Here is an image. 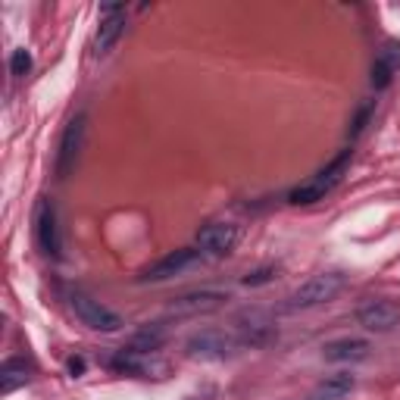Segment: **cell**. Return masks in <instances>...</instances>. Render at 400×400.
<instances>
[{"instance_id": "8fae6325", "label": "cell", "mask_w": 400, "mask_h": 400, "mask_svg": "<svg viewBox=\"0 0 400 400\" xmlns=\"http://www.w3.org/2000/svg\"><path fill=\"white\" fill-rule=\"evenodd\" d=\"M238 244V228L231 222H210L197 231V247L206 256H228Z\"/></svg>"}, {"instance_id": "e0dca14e", "label": "cell", "mask_w": 400, "mask_h": 400, "mask_svg": "<svg viewBox=\"0 0 400 400\" xmlns=\"http://www.w3.org/2000/svg\"><path fill=\"white\" fill-rule=\"evenodd\" d=\"M25 381H28V372H25V362L22 360L3 362V369H0V388H3V394L16 391V388L25 385Z\"/></svg>"}, {"instance_id": "30bf717a", "label": "cell", "mask_w": 400, "mask_h": 400, "mask_svg": "<svg viewBox=\"0 0 400 400\" xmlns=\"http://www.w3.org/2000/svg\"><path fill=\"white\" fill-rule=\"evenodd\" d=\"M228 300L225 291H212V288H200V291H188L169 303V316H200V312H212Z\"/></svg>"}, {"instance_id": "7c38bea8", "label": "cell", "mask_w": 400, "mask_h": 400, "mask_svg": "<svg viewBox=\"0 0 400 400\" xmlns=\"http://www.w3.org/2000/svg\"><path fill=\"white\" fill-rule=\"evenodd\" d=\"M122 31H125V6L122 3L100 6V25H97V38H94V50L106 53V50L119 41Z\"/></svg>"}, {"instance_id": "5b68a950", "label": "cell", "mask_w": 400, "mask_h": 400, "mask_svg": "<svg viewBox=\"0 0 400 400\" xmlns=\"http://www.w3.org/2000/svg\"><path fill=\"white\" fill-rule=\"evenodd\" d=\"M235 347H238V338H231L222 328H203L188 338L185 344L188 356H194V360H225V356L235 353Z\"/></svg>"}, {"instance_id": "7a4b0ae2", "label": "cell", "mask_w": 400, "mask_h": 400, "mask_svg": "<svg viewBox=\"0 0 400 400\" xmlns=\"http://www.w3.org/2000/svg\"><path fill=\"white\" fill-rule=\"evenodd\" d=\"M344 275L341 272H319L312 278H306L297 291L288 297V310H310V306H319V303H328L341 294L344 288Z\"/></svg>"}, {"instance_id": "277c9868", "label": "cell", "mask_w": 400, "mask_h": 400, "mask_svg": "<svg viewBox=\"0 0 400 400\" xmlns=\"http://www.w3.org/2000/svg\"><path fill=\"white\" fill-rule=\"evenodd\" d=\"M356 322H360L366 331L385 335V331H391L400 325V303L391 297H369L356 306Z\"/></svg>"}, {"instance_id": "ffe728a7", "label": "cell", "mask_w": 400, "mask_h": 400, "mask_svg": "<svg viewBox=\"0 0 400 400\" xmlns=\"http://www.w3.org/2000/svg\"><path fill=\"white\" fill-rule=\"evenodd\" d=\"M275 278V266H260V269H253V272H247L244 275V285L247 288H256V285H266V281H272Z\"/></svg>"}, {"instance_id": "8992f818", "label": "cell", "mask_w": 400, "mask_h": 400, "mask_svg": "<svg viewBox=\"0 0 400 400\" xmlns=\"http://www.w3.org/2000/svg\"><path fill=\"white\" fill-rule=\"evenodd\" d=\"M85 125H88V116H85V112H78V116L66 125V131H62L60 150H56V178H69V175L75 172L81 144H85Z\"/></svg>"}, {"instance_id": "6da1fadb", "label": "cell", "mask_w": 400, "mask_h": 400, "mask_svg": "<svg viewBox=\"0 0 400 400\" xmlns=\"http://www.w3.org/2000/svg\"><path fill=\"white\" fill-rule=\"evenodd\" d=\"M347 162H350V150H341V153H338L325 169H319L312 178H306L303 185L291 188L288 200H291V203H316V200H322L325 194H331L338 185H341L344 172H347Z\"/></svg>"}, {"instance_id": "44dd1931", "label": "cell", "mask_w": 400, "mask_h": 400, "mask_svg": "<svg viewBox=\"0 0 400 400\" xmlns=\"http://www.w3.org/2000/svg\"><path fill=\"white\" fill-rule=\"evenodd\" d=\"M369 110H372V106H362V110H360V116H356V122H353V138L360 135V131H362V125H366V119H369Z\"/></svg>"}, {"instance_id": "d6986e66", "label": "cell", "mask_w": 400, "mask_h": 400, "mask_svg": "<svg viewBox=\"0 0 400 400\" xmlns=\"http://www.w3.org/2000/svg\"><path fill=\"white\" fill-rule=\"evenodd\" d=\"M28 69H31V53L25 47H19V50H12V56H10V72L16 75V78H22V75H28Z\"/></svg>"}, {"instance_id": "3957f363", "label": "cell", "mask_w": 400, "mask_h": 400, "mask_svg": "<svg viewBox=\"0 0 400 400\" xmlns=\"http://www.w3.org/2000/svg\"><path fill=\"white\" fill-rule=\"evenodd\" d=\"M69 306H72V312L78 316V322L88 325V328H94V331H119L125 325L116 310H110L106 303L94 300L91 294L72 291L69 294Z\"/></svg>"}, {"instance_id": "5bb4252c", "label": "cell", "mask_w": 400, "mask_h": 400, "mask_svg": "<svg viewBox=\"0 0 400 400\" xmlns=\"http://www.w3.org/2000/svg\"><path fill=\"white\" fill-rule=\"evenodd\" d=\"M372 344L362 341V338H338V341H328L322 347V356L328 362H360L369 356Z\"/></svg>"}, {"instance_id": "ac0fdd59", "label": "cell", "mask_w": 400, "mask_h": 400, "mask_svg": "<svg viewBox=\"0 0 400 400\" xmlns=\"http://www.w3.org/2000/svg\"><path fill=\"white\" fill-rule=\"evenodd\" d=\"M394 72H397V69H394L385 56H381V53L375 56V62H372V88H375V91H385V88L391 85Z\"/></svg>"}, {"instance_id": "2e32d148", "label": "cell", "mask_w": 400, "mask_h": 400, "mask_svg": "<svg viewBox=\"0 0 400 400\" xmlns=\"http://www.w3.org/2000/svg\"><path fill=\"white\" fill-rule=\"evenodd\" d=\"M162 341H166V335H162L160 325H144V328L138 331L135 338H131L128 347H131V350H138V353H156Z\"/></svg>"}, {"instance_id": "9c48e42d", "label": "cell", "mask_w": 400, "mask_h": 400, "mask_svg": "<svg viewBox=\"0 0 400 400\" xmlns=\"http://www.w3.org/2000/svg\"><path fill=\"white\" fill-rule=\"evenodd\" d=\"M235 325H238V344L266 347L269 341H275V322L262 310H244Z\"/></svg>"}, {"instance_id": "7402d4cb", "label": "cell", "mask_w": 400, "mask_h": 400, "mask_svg": "<svg viewBox=\"0 0 400 400\" xmlns=\"http://www.w3.org/2000/svg\"><path fill=\"white\" fill-rule=\"evenodd\" d=\"M69 372L81 375V372H85V360H81V356H72V360H69Z\"/></svg>"}, {"instance_id": "52a82bcc", "label": "cell", "mask_w": 400, "mask_h": 400, "mask_svg": "<svg viewBox=\"0 0 400 400\" xmlns=\"http://www.w3.org/2000/svg\"><path fill=\"white\" fill-rule=\"evenodd\" d=\"M200 262V250L194 247H178V250H169L162 260H156L153 266H147L141 272V281H166V278H175V275L188 272Z\"/></svg>"}, {"instance_id": "9a60e30c", "label": "cell", "mask_w": 400, "mask_h": 400, "mask_svg": "<svg viewBox=\"0 0 400 400\" xmlns=\"http://www.w3.org/2000/svg\"><path fill=\"white\" fill-rule=\"evenodd\" d=\"M356 388V378L350 372H331L316 381L306 400H347V394Z\"/></svg>"}, {"instance_id": "4fadbf2b", "label": "cell", "mask_w": 400, "mask_h": 400, "mask_svg": "<svg viewBox=\"0 0 400 400\" xmlns=\"http://www.w3.org/2000/svg\"><path fill=\"white\" fill-rule=\"evenodd\" d=\"M112 369H119V372H131V375H153L160 378L162 372H166V362L153 360V353H138V350L125 347L119 350L116 356H112Z\"/></svg>"}, {"instance_id": "ba28073f", "label": "cell", "mask_w": 400, "mask_h": 400, "mask_svg": "<svg viewBox=\"0 0 400 400\" xmlns=\"http://www.w3.org/2000/svg\"><path fill=\"white\" fill-rule=\"evenodd\" d=\"M35 238H38V247L44 250L47 256H60L62 241H60V216H56V203L50 197H44L38 203L35 212Z\"/></svg>"}]
</instances>
